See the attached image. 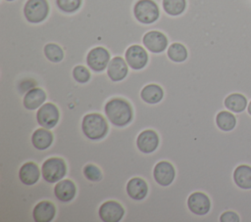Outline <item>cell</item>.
<instances>
[{"mask_svg": "<svg viewBox=\"0 0 251 222\" xmlns=\"http://www.w3.org/2000/svg\"><path fill=\"white\" fill-rule=\"evenodd\" d=\"M105 113L116 126L123 127L127 125L132 119V109L128 102L121 98H114L105 105Z\"/></svg>", "mask_w": 251, "mask_h": 222, "instance_id": "cell-1", "label": "cell"}, {"mask_svg": "<svg viewBox=\"0 0 251 222\" xmlns=\"http://www.w3.org/2000/svg\"><path fill=\"white\" fill-rule=\"evenodd\" d=\"M132 14L137 22L149 25L160 19V6L155 0H137L133 5Z\"/></svg>", "mask_w": 251, "mask_h": 222, "instance_id": "cell-2", "label": "cell"}, {"mask_svg": "<svg viewBox=\"0 0 251 222\" xmlns=\"http://www.w3.org/2000/svg\"><path fill=\"white\" fill-rule=\"evenodd\" d=\"M26 22L38 24L47 20L51 7L48 0H26L22 8Z\"/></svg>", "mask_w": 251, "mask_h": 222, "instance_id": "cell-3", "label": "cell"}, {"mask_svg": "<svg viewBox=\"0 0 251 222\" xmlns=\"http://www.w3.org/2000/svg\"><path fill=\"white\" fill-rule=\"evenodd\" d=\"M83 134L90 140L103 139L108 132V123L99 113H89L83 116L81 122Z\"/></svg>", "mask_w": 251, "mask_h": 222, "instance_id": "cell-4", "label": "cell"}, {"mask_svg": "<svg viewBox=\"0 0 251 222\" xmlns=\"http://www.w3.org/2000/svg\"><path fill=\"white\" fill-rule=\"evenodd\" d=\"M66 163L60 157L47 158L41 167L42 176L48 183H55L60 181L66 175Z\"/></svg>", "mask_w": 251, "mask_h": 222, "instance_id": "cell-5", "label": "cell"}, {"mask_svg": "<svg viewBox=\"0 0 251 222\" xmlns=\"http://www.w3.org/2000/svg\"><path fill=\"white\" fill-rule=\"evenodd\" d=\"M111 60V53L104 46H95L91 48L85 57L87 67L95 72H101L107 68Z\"/></svg>", "mask_w": 251, "mask_h": 222, "instance_id": "cell-6", "label": "cell"}, {"mask_svg": "<svg viewBox=\"0 0 251 222\" xmlns=\"http://www.w3.org/2000/svg\"><path fill=\"white\" fill-rule=\"evenodd\" d=\"M143 46L153 54L163 53L169 45L168 36L158 29L146 31L142 36Z\"/></svg>", "mask_w": 251, "mask_h": 222, "instance_id": "cell-7", "label": "cell"}, {"mask_svg": "<svg viewBox=\"0 0 251 222\" xmlns=\"http://www.w3.org/2000/svg\"><path fill=\"white\" fill-rule=\"evenodd\" d=\"M125 58L130 68L134 70L142 69L149 61L147 51L139 44H131L125 52Z\"/></svg>", "mask_w": 251, "mask_h": 222, "instance_id": "cell-8", "label": "cell"}, {"mask_svg": "<svg viewBox=\"0 0 251 222\" xmlns=\"http://www.w3.org/2000/svg\"><path fill=\"white\" fill-rule=\"evenodd\" d=\"M36 119L39 125L46 129L55 127L59 120L58 108L52 103H46L42 105L37 111Z\"/></svg>", "mask_w": 251, "mask_h": 222, "instance_id": "cell-9", "label": "cell"}, {"mask_svg": "<svg viewBox=\"0 0 251 222\" xmlns=\"http://www.w3.org/2000/svg\"><path fill=\"white\" fill-rule=\"evenodd\" d=\"M188 209L196 215H206L211 209L209 197L202 192H194L187 199Z\"/></svg>", "mask_w": 251, "mask_h": 222, "instance_id": "cell-10", "label": "cell"}, {"mask_svg": "<svg viewBox=\"0 0 251 222\" xmlns=\"http://www.w3.org/2000/svg\"><path fill=\"white\" fill-rule=\"evenodd\" d=\"M124 214V207L115 200L105 201L99 208V217L104 222H118L123 218Z\"/></svg>", "mask_w": 251, "mask_h": 222, "instance_id": "cell-11", "label": "cell"}, {"mask_svg": "<svg viewBox=\"0 0 251 222\" xmlns=\"http://www.w3.org/2000/svg\"><path fill=\"white\" fill-rule=\"evenodd\" d=\"M126 61L121 56H115L112 58L107 67V74L109 78L114 81H121L126 78L128 73Z\"/></svg>", "mask_w": 251, "mask_h": 222, "instance_id": "cell-12", "label": "cell"}, {"mask_svg": "<svg viewBox=\"0 0 251 222\" xmlns=\"http://www.w3.org/2000/svg\"><path fill=\"white\" fill-rule=\"evenodd\" d=\"M153 175L155 181L161 186H169L173 183L176 175L175 168L172 163L169 161H160L158 162L153 170Z\"/></svg>", "mask_w": 251, "mask_h": 222, "instance_id": "cell-13", "label": "cell"}, {"mask_svg": "<svg viewBox=\"0 0 251 222\" xmlns=\"http://www.w3.org/2000/svg\"><path fill=\"white\" fill-rule=\"evenodd\" d=\"M136 145L140 152L144 154H151L156 151L159 145V137L153 130H144L138 135Z\"/></svg>", "mask_w": 251, "mask_h": 222, "instance_id": "cell-14", "label": "cell"}, {"mask_svg": "<svg viewBox=\"0 0 251 222\" xmlns=\"http://www.w3.org/2000/svg\"><path fill=\"white\" fill-rule=\"evenodd\" d=\"M232 180L238 189L251 190V165L246 163L237 165L232 172Z\"/></svg>", "mask_w": 251, "mask_h": 222, "instance_id": "cell-15", "label": "cell"}, {"mask_svg": "<svg viewBox=\"0 0 251 222\" xmlns=\"http://www.w3.org/2000/svg\"><path fill=\"white\" fill-rule=\"evenodd\" d=\"M56 214L55 205L48 200L39 201L32 210V217L35 222H50Z\"/></svg>", "mask_w": 251, "mask_h": 222, "instance_id": "cell-16", "label": "cell"}, {"mask_svg": "<svg viewBox=\"0 0 251 222\" xmlns=\"http://www.w3.org/2000/svg\"><path fill=\"white\" fill-rule=\"evenodd\" d=\"M75 192H76L75 185L74 184L73 181L69 179L59 181L54 187L55 197L60 201H63V202L71 201L75 198Z\"/></svg>", "mask_w": 251, "mask_h": 222, "instance_id": "cell-17", "label": "cell"}, {"mask_svg": "<svg viewBox=\"0 0 251 222\" xmlns=\"http://www.w3.org/2000/svg\"><path fill=\"white\" fill-rule=\"evenodd\" d=\"M83 0H54V6L51 8L52 17L60 14L72 15L76 13L82 6Z\"/></svg>", "mask_w": 251, "mask_h": 222, "instance_id": "cell-18", "label": "cell"}, {"mask_svg": "<svg viewBox=\"0 0 251 222\" xmlns=\"http://www.w3.org/2000/svg\"><path fill=\"white\" fill-rule=\"evenodd\" d=\"M40 176V171L34 162H25L19 170V178L21 182L26 186L34 185Z\"/></svg>", "mask_w": 251, "mask_h": 222, "instance_id": "cell-19", "label": "cell"}, {"mask_svg": "<svg viewBox=\"0 0 251 222\" xmlns=\"http://www.w3.org/2000/svg\"><path fill=\"white\" fill-rule=\"evenodd\" d=\"M247 102L248 100L245 95L239 92H233L225 98L224 105L228 111L234 113H241L246 110Z\"/></svg>", "mask_w": 251, "mask_h": 222, "instance_id": "cell-20", "label": "cell"}, {"mask_svg": "<svg viewBox=\"0 0 251 222\" xmlns=\"http://www.w3.org/2000/svg\"><path fill=\"white\" fill-rule=\"evenodd\" d=\"M126 193L132 200H141L146 197L148 193V186L143 179L134 177L127 182Z\"/></svg>", "mask_w": 251, "mask_h": 222, "instance_id": "cell-21", "label": "cell"}, {"mask_svg": "<svg viewBox=\"0 0 251 222\" xmlns=\"http://www.w3.org/2000/svg\"><path fill=\"white\" fill-rule=\"evenodd\" d=\"M46 100V93L40 88H32L28 90L24 97V107L26 110H35Z\"/></svg>", "mask_w": 251, "mask_h": 222, "instance_id": "cell-22", "label": "cell"}, {"mask_svg": "<svg viewBox=\"0 0 251 222\" xmlns=\"http://www.w3.org/2000/svg\"><path fill=\"white\" fill-rule=\"evenodd\" d=\"M52 142H53V134L44 127L36 129L31 135L32 146L39 151L48 149L51 146Z\"/></svg>", "mask_w": 251, "mask_h": 222, "instance_id": "cell-23", "label": "cell"}, {"mask_svg": "<svg viewBox=\"0 0 251 222\" xmlns=\"http://www.w3.org/2000/svg\"><path fill=\"white\" fill-rule=\"evenodd\" d=\"M215 121L217 127L223 132L232 131L237 124L235 115L228 111H220L216 115Z\"/></svg>", "mask_w": 251, "mask_h": 222, "instance_id": "cell-24", "label": "cell"}, {"mask_svg": "<svg viewBox=\"0 0 251 222\" xmlns=\"http://www.w3.org/2000/svg\"><path fill=\"white\" fill-rule=\"evenodd\" d=\"M167 57L175 63H183L188 58L186 46L181 42H173L167 50Z\"/></svg>", "mask_w": 251, "mask_h": 222, "instance_id": "cell-25", "label": "cell"}, {"mask_svg": "<svg viewBox=\"0 0 251 222\" xmlns=\"http://www.w3.org/2000/svg\"><path fill=\"white\" fill-rule=\"evenodd\" d=\"M164 96V91L161 86L157 84H148L140 92L141 99L148 104L159 103Z\"/></svg>", "mask_w": 251, "mask_h": 222, "instance_id": "cell-26", "label": "cell"}, {"mask_svg": "<svg viewBox=\"0 0 251 222\" xmlns=\"http://www.w3.org/2000/svg\"><path fill=\"white\" fill-rule=\"evenodd\" d=\"M164 13L171 17L181 16L187 8V0H162Z\"/></svg>", "mask_w": 251, "mask_h": 222, "instance_id": "cell-27", "label": "cell"}, {"mask_svg": "<svg viewBox=\"0 0 251 222\" xmlns=\"http://www.w3.org/2000/svg\"><path fill=\"white\" fill-rule=\"evenodd\" d=\"M44 57L53 64L62 62L65 58V50L58 43L49 42L43 46Z\"/></svg>", "mask_w": 251, "mask_h": 222, "instance_id": "cell-28", "label": "cell"}, {"mask_svg": "<svg viewBox=\"0 0 251 222\" xmlns=\"http://www.w3.org/2000/svg\"><path fill=\"white\" fill-rule=\"evenodd\" d=\"M83 174L89 181L98 182L102 179V172L101 170L94 164H86L83 167Z\"/></svg>", "mask_w": 251, "mask_h": 222, "instance_id": "cell-29", "label": "cell"}, {"mask_svg": "<svg viewBox=\"0 0 251 222\" xmlns=\"http://www.w3.org/2000/svg\"><path fill=\"white\" fill-rule=\"evenodd\" d=\"M73 76L78 83H86L90 78L89 70L81 65H77L73 68Z\"/></svg>", "mask_w": 251, "mask_h": 222, "instance_id": "cell-30", "label": "cell"}, {"mask_svg": "<svg viewBox=\"0 0 251 222\" xmlns=\"http://www.w3.org/2000/svg\"><path fill=\"white\" fill-rule=\"evenodd\" d=\"M221 222H240L239 214L234 210H226L220 215Z\"/></svg>", "mask_w": 251, "mask_h": 222, "instance_id": "cell-31", "label": "cell"}, {"mask_svg": "<svg viewBox=\"0 0 251 222\" xmlns=\"http://www.w3.org/2000/svg\"><path fill=\"white\" fill-rule=\"evenodd\" d=\"M247 112H248V114H249L248 116H251V100L249 101V104H248V106H247ZM248 116H247V117H248ZM245 118H246V117H245ZM245 118H244V119H245ZM244 119H242V120H244ZM242 120H240V121H242ZM240 121H237V123L240 122Z\"/></svg>", "mask_w": 251, "mask_h": 222, "instance_id": "cell-32", "label": "cell"}, {"mask_svg": "<svg viewBox=\"0 0 251 222\" xmlns=\"http://www.w3.org/2000/svg\"><path fill=\"white\" fill-rule=\"evenodd\" d=\"M3 1H5V2H14L16 0H3Z\"/></svg>", "mask_w": 251, "mask_h": 222, "instance_id": "cell-33", "label": "cell"}]
</instances>
